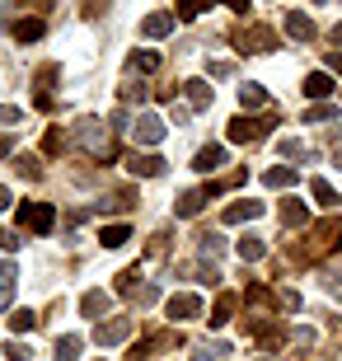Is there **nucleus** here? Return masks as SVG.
I'll return each mask as SVG.
<instances>
[{
    "label": "nucleus",
    "mask_w": 342,
    "mask_h": 361,
    "mask_svg": "<svg viewBox=\"0 0 342 361\" xmlns=\"http://www.w3.org/2000/svg\"><path fill=\"white\" fill-rule=\"evenodd\" d=\"M342 244V221L338 216H329V221H319L314 230H310V240L305 244H291V258H300V263H314V258L333 254Z\"/></svg>",
    "instance_id": "nucleus-1"
},
{
    "label": "nucleus",
    "mask_w": 342,
    "mask_h": 361,
    "mask_svg": "<svg viewBox=\"0 0 342 361\" xmlns=\"http://www.w3.org/2000/svg\"><path fill=\"white\" fill-rule=\"evenodd\" d=\"M71 136H75L80 146L90 150L94 160H113V141H108V132H104V127H99L94 118H80V122H75V132H71Z\"/></svg>",
    "instance_id": "nucleus-2"
},
{
    "label": "nucleus",
    "mask_w": 342,
    "mask_h": 361,
    "mask_svg": "<svg viewBox=\"0 0 342 361\" xmlns=\"http://www.w3.org/2000/svg\"><path fill=\"white\" fill-rule=\"evenodd\" d=\"M56 226V212L52 202H24L19 207V230H33V235H47Z\"/></svg>",
    "instance_id": "nucleus-3"
},
{
    "label": "nucleus",
    "mask_w": 342,
    "mask_h": 361,
    "mask_svg": "<svg viewBox=\"0 0 342 361\" xmlns=\"http://www.w3.org/2000/svg\"><path fill=\"white\" fill-rule=\"evenodd\" d=\"M235 47L239 52H276V33L263 28V24H244L235 33Z\"/></svg>",
    "instance_id": "nucleus-4"
},
{
    "label": "nucleus",
    "mask_w": 342,
    "mask_h": 361,
    "mask_svg": "<svg viewBox=\"0 0 342 361\" xmlns=\"http://www.w3.org/2000/svg\"><path fill=\"white\" fill-rule=\"evenodd\" d=\"M127 334H132V319H127V314H118V319H108V324H99V329H94V343H99V348H118Z\"/></svg>",
    "instance_id": "nucleus-5"
},
{
    "label": "nucleus",
    "mask_w": 342,
    "mask_h": 361,
    "mask_svg": "<svg viewBox=\"0 0 342 361\" xmlns=\"http://www.w3.org/2000/svg\"><path fill=\"white\" fill-rule=\"evenodd\" d=\"M263 216V202H253V197H244V202H230L221 212V221L225 226H244V221H258Z\"/></svg>",
    "instance_id": "nucleus-6"
},
{
    "label": "nucleus",
    "mask_w": 342,
    "mask_h": 361,
    "mask_svg": "<svg viewBox=\"0 0 342 361\" xmlns=\"http://www.w3.org/2000/svg\"><path fill=\"white\" fill-rule=\"evenodd\" d=\"M132 136L141 146H155V141H164V122H159L155 113H141V118L132 122Z\"/></svg>",
    "instance_id": "nucleus-7"
},
{
    "label": "nucleus",
    "mask_w": 342,
    "mask_h": 361,
    "mask_svg": "<svg viewBox=\"0 0 342 361\" xmlns=\"http://www.w3.org/2000/svg\"><path fill=\"white\" fill-rule=\"evenodd\" d=\"M197 314H202V300L193 291H183V295H173V300H169V319L173 324H188V319H197Z\"/></svg>",
    "instance_id": "nucleus-8"
},
{
    "label": "nucleus",
    "mask_w": 342,
    "mask_h": 361,
    "mask_svg": "<svg viewBox=\"0 0 342 361\" xmlns=\"http://www.w3.org/2000/svg\"><path fill=\"white\" fill-rule=\"evenodd\" d=\"M207 202H211V192H207V188H188L183 197L173 202V212H178V216L188 221V216H202V207H207Z\"/></svg>",
    "instance_id": "nucleus-9"
},
{
    "label": "nucleus",
    "mask_w": 342,
    "mask_h": 361,
    "mask_svg": "<svg viewBox=\"0 0 342 361\" xmlns=\"http://www.w3.org/2000/svg\"><path fill=\"white\" fill-rule=\"evenodd\" d=\"M263 136H267V122H253V118L230 122V141H263Z\"/></svg>",
    "instance_id": "nucleus-10"
},
{
    "label": "nucleus",
    "mask_w": 342,
    "mask_h": 361,
    "mask_svg": "<svg viewBox=\"0 0 342 361\" xmlns=\"http://www.w3.org/2000/svg\"><path fill=\"white\" fill-rule=\"evenodd\" d=\"M207 319H211V329H225V324L235 319V295L221 291V295H216V305L207 310Z\"/></svg>",
    "instance_id": "nucleus-11"
},
{
    "label": "nucleus",
    "mask_w": 342,
    "mask_h": 361,
    "mask_svg": "<svg viewBox=\"0 0 342 361\" xmlns=\"http://www.w3.org/2000/svg\"><path fill=\"white\" fill-rule=\"evenodd\" d=\"M80 310H85L90 319H104L108 310H113V295H108V291H85V295H80Z\"/></svg>",
    "instance_id": "nucleus-12"
},
{
    "label": "nucleus",
    "mask_w": 342,
    "mask_h": 361,
    "mask_svg": "<svg viewBox=\"0 0 342 361\" xmlns=\"http://www.w3.org/2000/svg\"><path fill=\"white\" fill-rule=\"evenodd\" d=\"M127 169H132L136 178H159V174H164V160H159V155H132Z\"/></svg>",
    "instance_id": "nucleus-13"
},
{
    "label": "nucleus",
    "mask_w": 342,
    "mask_h": 361,
    "mask_svg": "<svg viewBox=\"0 0 342 361\" xmlns=\"http://www.w3.org/2000/svg\"><path fill=\"white\" fill-rule=\"evenodd\" d=\"M221 164H225V146H202L197 160H193V169H202V174H216Z\"/></svg>",
    "instance_id": "nucleus-14"
},
{
    "label": "nucleus",
    "mask_w": 342,
    "mask_h": 361,
    "mask_svg": "<svg viewBox=\"0 0 342 361\" xmlns=\"http://www.w3.org/2000/svg\"><path fill=\"white\" fill-rule=\"evenodd\" d=\"M141 33H145V38H169V33H173V14H145Z\"/></svg>",
    "instance_id": "nucleus-15"
},
{
    "label": "nucleus",
    "mask_w": 342,
    "mask_h": 361,
    "mask_svg": "<svg viewBox=\"0 0 342 361\" xmlns=\"http://www.w3.org/2000/svg\"><path fill=\"white\" fill-rule=\"evenodd\" d=\"M286 33L295 42H310L314 38V19H310V14H286Z\"/></svg>",
    "instance_id": "nucleus-16"
},
{
    "label": "nucleus",
    "mask_w": 342,
    "mask_h": 361,
    "mask_svg": "<svg viewBox=\"0 0 342 361\" xmlns=\"http://www.w3.org/2000/svg\"><path fill=\"white\" fill-rule=\"evenodd\" d=\"M333 90H338V85H333V75H324V71L305 75V94H310V99H329Z\"/></svg>",
    "instance_id": "nucleus-17"
},
{
    "label": "nucleus",
    "mask_w": 342,
    "mask_h": 361,
    "mask_svg": "<svg viewBox=\"0 0 342 361\" xmlns=\"http://www.w3.org/2000/svg\"><path fill=\"white\" fill-rule=\"evenodd\" d=\"M183 94H188V104H193V108H211V85L207 80H188Z\"/></svg>",
    "instance_id": "nucleus-18"
},
{
    "label": "nucleus",
    "mask_w": 342,
    "mask_h": 361,
    "mask_svg": "<svg viewBox=\"0 0 342 361\" xmlns=\"http://www.w3.org/2000/svg\"><path fill=\"white\" fill-rule=\"evenodd\" d=\"M52 85H56V66L38 71V108H52Z\"/></svg>",
    "instance_id": "nucleus-19"
},
{
    "label": "nucleus",
    "mask_w": 342,
    "mask_h": 361,
    "mask_svg": "<svg viewBox=\"0 0 342 361\" xmlns=\"http://www.w3.org/2000/svg\"><path fill=\"white\" fill-rule=\"evenodd\" d=\"M14 281H19V272H14V263H0V310L10 305V295H14Z\"/></svg>",
    "instance_id": "nucleus-20"
},
{
    "label": "nucleus",
    "mask_w": 342,
    "mask_h": 361,
    "mask_svg": "<svg viewBox=\"0 0 342 361\" xmlns=\"http://www.w3.org/2000/svg\"><path fill=\"white\" fill-rule=\"evenodd\" d=\"M310 192H314V202L324 207V212H333V207H338V192L329 188V178H314V183H310Z\"/></svg>",
    "instance_id": "nucleus-21"
},
{
    "label": "nucleus",
    "mask_w": 342,
    "mask_h": 361,
    "mask_svg": "<svg viewBox=\"0 0 342 361\" xmlns=\"http://www.w3.org/2000/svg\"><path fill=\"white\" fill-rule=\"evenodd\" d=\"M281 221H286V226H305V221H310V212H305V202L286 197V202H281Z\"/></svg>",
    "instance_id": "nucleus-22"
},
{
    "label": "nucleus",
    "mask_w": 342,
    "mask_h": 361,
    "mask_svg": "<svg viewBox=\"0 0 342 361\" xmlns=\"http://www.w3.org/2000/svg\"><path fill=\"white\" fill-rule=\"evenodd\" d=\"M127 240H132V230H127V226H104V235H99L104 249H122Z\"/></svg>",
    "instance_id": "nucleus-23"
},
{
    "label": "nucleus",
    "mask_w": 342,
    "mask_h": 361,
    "mask_svg": "<svg viewBox=\"0 0 342 361\" xmlns=\"http://www.w3.org/2000/svg\"><path fill=\"white\" fill-rule=\"evenodd\" d=\"M221 0H178V19H197V14H207V10H216Z\"/></svg>",
    "instance_id": "nucleus-24"
},
{
    "label": "nucleus",
    "mask_w": 342,
    "mask_h": 361,
    "mask_svg": "<svg viewBox=\"0 0 342 361\" xmlns=\"http://www.w3.org/2000/svg\"><path fill=\"white\" fill-rule=\"evenodd\" d=\"M267 188H295V169H286V164H276V169H267L263 174Z\"/></svg>",
    "instance_id": "nucleus-25"
},
{
    "label": "nucleus",
    "mask_w": 342,
    "mask_h": 361,
    "mask_svg": "<svg viewBox=\"0 0 342 361\" xmlns=\"http://www.w3.org/2000/svg\"><path fill=\"white\" fill-rule=\"evenodd\" d=\"M127 71H132V75H136V71H141V75H150V71H159V52H136L132 61H127Z\"/></svg>",
    "instance_id": "nucleus-26"
},
{
    "label": "nucleus",
    "mask_w": 342,
    "mask_h": 361,
    "mask_svg": "<svg viewBox=\"0 0 342 361\" xmlns=\"http://www.w3.org/2000/svg\"><path fill=\"white\" fill-rule=\"evenodd\" d=\"M14 38H19V42L42 38V19H19V24H14Z\"/></svg>",
    "instance_id": "nucleus-27"
},
{
    "label": "nucleus",
    "mask_w": 342,
    "mask_h": 361,
    "mask_svg": "<svg viewBox=\"0 0 342 361\" xmlns=\"http://www.w3.org/2000/svg\"><path fill=\"white\" fill-rule=\"evenodd\" d=\"M239 104H244V108H263L267 90H263V85H244V90H239Z\"/></svg>",
    "instance_id": "nucleus-28"
},
{
    "label": "nucleus",
    "mask_w": 342,
    "mask_h": 361,
    "mask_svg": "<svg viewBox=\"0 0 342 361\" xmlns=\"http://www.w3.org/2000/svg\"><path fill=\"white\" fill-rule=\"evenodd\" d=\"M305 122H329L333 127V122H338V108L333 104H314V108H305Z\"/></svg>",
    "instance_id": "nucleus-29"
},
{
    "label": "nucleus",
    "mask_w": 342,
    "mask_h": 361,
    "mask_svg": "<svg viewBox=\"0 0 342 361\" xmlns=\"http://www.w3.org/2000/svg\"><path fill=\"white\" fill-rule=\"evenodd\" d=\"M10 329H14V334H33V329H38V314H33V310H14Z\"/></svg>",
    "instance_id": "nucleus-30"
},
{
    "label": "nucleus",
    "mask_w": 342,
    "mask_h": 361,
    "mask_svg": "<svg viewBox=\"0 0 342 361\" xmlns=\"http://www.w3.org/2000/svg\"><path fill=\"white\" fill-rule=\"evenodd\" d=\"M56 361H80V338H56Z\"/></svg>",
    "instance_id": "nucleus-31"
},
{
    "label": "nucleus",
    "mask_w": 342,
    "mask_h": 361,
    "mask_svg": "<svg viewBox=\"0 0 342 361\" xmlns=\"http://www.w3.org/2000/svg\"><path fill=\"white\" fill-rule=\"evenodd\" d=\"M263 254H267V244H263V240H253V235H249V240H239V258H249V263H258Z\"/></svg>",
    "instance_id": "nucleus-32"
},
{
    "label": "nucleus",
    "mask_w": 342,
    "mask_h": 361,
    "mask_svg": "<svg viewBox=\"0 0 342 361\" xmlns=\"http://www.w3.org/2000/svg\"><path fill=\"white\" fill-rule=\"evenodd\" d=\"M42 150H47V155H61V150H66V132H61V127H52V132H47V141H42Z\"/></svg>",
    "instance_id": "nucleus-33"
},
{
    "label": "nucleus",
    "mask_w": 342,
    "mask_h": 361,
    "mask_svg": "<svg viewBox=\"0 0 342 361\" xmlns=\"http://www.w3.org/2000/svg\"><path fill=\"white\" fill-rule=\"evenodd\" d=\"M281 155H286V160H310V146H305V141H281Z\"/></svg>",
    "instance_id": "nucleus-34"
},
{
    "label": "nucleus",
    "mask_w": 342,
    "mask_h": 361,
    "mask_svg": "<svg viewBox=\"0 0 342 361\" xmlns=\"http://www.w3.org/2000/svg\"><path fill=\"white\" fill-rule=\"evenodd\" d=\"M221 254H225L221 235H202V258H221Z\"/></svg>",
    "instance_id": "nucleus-35"
},
{
    "label": "nucleus",
    "mask_w": 342,
    "mask_h": 361,
    "mask_svg": "<svg viewBox=\"0 0 342 361\" xmlns=\"http://www.w3.org/2000/svg\"><path fill=\"white\" fill-rule=\"evenodd\" d=\"M136 277H141V268H127V272H118V291L136 295Z\"/></svg>",
    "instance_id": "nucleus-36"
},
{
    "label": "nucleus",
    "mask_w": 342,
    "mask_h": 361,
    "mask_svg": "<svg viewBox=\"0 0 342 361\" xmlns=\"http://www.w3.org/2000/svg\"><path fill=\"white\" fill-rule=\"evenodd\" d=\"M291 348H314V329H291Z\"/></svg>",
    "instance_id": "nucleus-37"
},
{
    "label": "nucleus",
    "mask_w": 342,
    "mask_h": 361,
    "mask_svg": "<svg viewBox=\"0 0 342 361\" xmlns=\"http://www.w3.org/2000/svg\"><path fill=\"white\" fill-rule=\"evenodd\" d=\"M14 169H19V174L24 178H38L42 169H38V160H33V155H19V164H14Z\"/></svg>",
    "instance_id": "nucleus-38"
},
{
    "label": "nucleus",
    "mask_w": 342,
    "mask_h": 361,
    "mask_svg": "<svg viewBox=\"0 0 342 361\" xmlns=\"http://www.w3.org/2000/svg\"><path fill=\"white\" fill-rule=\"evenodd\" d=\"M24 118V113H19V108H10V104H0V127H10V122H19Z\"/></svg>",
    "instance_id": "nucleus-39"
},
{
    "label": "nucleus",
    "mask_w": 342,
    "mask_h": 361,
    "mask_svg": "<svg viewBox=\"0 0 342 361\" xmlns=\"http://www.w3.org/2000/svg\"><path fill=\"white\" fill-rule=\"evenodd\" d=\"M0 249H5V254H14V249H19V240H14L10 230H0Z\"/></svg>",
    "instance_id": "nucleus-40"
},
{
    "label": "nucleus",
    "mask_w": 342,
    "mask_h": 361,
    "mask_svg": "<svg viewBox=\"0 0 342 361\" xmlns=\"http://www.w3.org/2000/svg\"><path fill=\"white\" fill-rule=\"evenodd\" d=\"M207 71H211V75H216V80H225V75H230V61H211Z\"/></svg>",
    "instance_id": "nucleus-41"
},
{
    "label": "nucleus",
    "mask_w": 342,
    "mask_h": 361,
    "mask_svg": "<svg viewBox=\"0 0 342 361\" xmlns=\"http://www.w3.org/2000/svg\"><path fill=\"white\" fill-rule=\"evenodd\" d=\"M164 249H169V235H155V240H150V254L159 258V254H164Z\"/></svg>",
    "instance_id": "nucleus-42"
},
{
    "label": "nucleus",
    "mask_w": 342,
    "mask_h": 361,
    "mask_svg": "<svg viewBox=\"0 0 342 361\" xmlns=\"http://www.w3.org/2000/svg\"><path fill=\"white\" fill-rule=\"evenodd\" d=\"M5 352H10V361H28V352H24V343H10V348H5Z\"/></svg>",
    "instance_id": "nucleus-43"
},
{
    "label": "nucleus",
    "mask_w": 342,
    "mask_h": 361,
    "mask_svg": "<svg viewBox=\"0 0 342 361\" xmlns=\"http://www.w3.org/2000/svg\"><path fill=\"white\" fill-rule=\"evenodd\" d=\"M5 155H14V136H0V160Z\"/></svg>",
    "instance_id": "nucleus-44"
},
{
    "label": "nucleus",
    "mask_w": 342,
    "mask_h": 361,
    "mask_svg": "<svg viewBox=\"0 0 342 361\" xmlns=\"http://www.w3.org/2000/svg\"><path fill=\"white\" fill-rule=\"evenodd\" d=\"M329 66H333V71L342 75V52H329Z\"/></svg>",
    "instance_id": "nucleus-45"
},
{
    "label": "nucleus",
    "mask_w": 342,
    "mask_h": 361,
    "mask_svg": "<svg viewBox=\"0 0 342 361\" xmlns=\"http://www.w3.org/2000/svg\"><path fill=\"white\" fill-rule=\"evenodd\" d=\"M225 5H230V10H239V14L249 10V0H225Z\"/></svg>",
    "instance_id": "nucleus-46"
},
{
    "label": "nucleus",
    "mask_w": 342,
    "mask_h": 361,
    "mask_svg": "<svg viewBox=\"0 0 342 361\" xmlns=\"http://www.w3.org/2000/svg\"><path fill=\"white\" fill-rule=\"evenodd\" d=\"M10 202H14V197H10V188H0V212H5V207H10Z\"/></svg>",
    "instance_id": "nucleus-47"
},
{
    "label": "nucleus",
    "mask_w": 342,
    "mask_h": 361,
    "mask_svg": "<svg viewBox=\"0 0 342 361\" xmlns=\"http://www.w3.org/2000/svg\"><path fill=\"white\" fill-rule=\"evenodd\" d=\"M333 169H342V150H333Z\"/></svg>",
    "instance_id": "nucleus-48"
},
{
    "label": "nucleus",
    "mask_w": 342,
    "mask_h": 361,
    "mask_svg": "<svg viewBox=\"0 0 342 361\" xmlns=\"http://www.w3.org/2000/svg\"><path fill=\"white\" fill-rule=\"evenodd\" d=\"M333 42H342V24H338V28H333Z\"/></svg>",
    "instance_id": "nucleus-49"
}]
</instances>
